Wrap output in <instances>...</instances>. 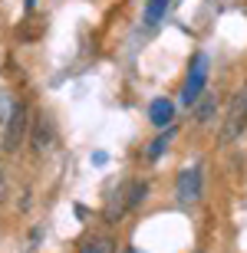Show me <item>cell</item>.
<instances>
[{
	"label": "cell",
	"mask_w": 247,
	"mask_h": 253,
	"mask_svg": "<svg viewBox=\"0 0 247 253\" xmlns=\"http://www.w3.org/2000/svg\"><path fill=\"white\" fill-rule=\"evenodd\" d=\"M145 194H148V184H145V181H125V184H119V188L112 191V197H109V211H105V217L115 224L119 217H125L129 211H135V207L142 204Z\"/></svg>",
	"instance_id": "1"
},
{
	"label": "cell",
	"mask_w": 247,
	"mask_h": 253,
	"mask_svg": "<svg viewBox=\"0 0 247 253\" xmlns=\"http://www.w3.org/2000/svg\"><path fill=\"white\" fill-rule=\"evenodd\" d=\"M244 128H247V89H241V92L231 99L228 112H224V122H221V131H218L221 145H231V141H238Z\"/></svg>",
	"instance_id": "2"
},
{
	"label": "cell",
	"mask_w": 247,
	"mask_h": 253,
	"mask_svg": "<svg viewBox=\"0 0 247 253\" xmlns=\"http://www.w3.org/2000/svg\"><path fill=\"white\" fill-rule=\"evenodd\" d=\"M204 85H208V59H204V53H195V56H191V66H188V76H185L181 102L195 105V102H198V95L204 92Z\"/></svg>",
	"instance_id": "3"
},
{
	"label": "cell",
	"mask_w": 247,
	"mask_h": 253,
	"mask_svg": "<svg viewBox=\"0 0 247 253\" xmlns=\"http://www.w3.org/2000/svg\"><path fill=\"white\" fill-rule=\"evenodd\" d=\"M201 188H204L201 165H191V168L178 171V178H175V197H178L181 204H198L201 201Z\"/></svg>",
	"instance_id": "4"
},
{
	"label": "cell",
	"mask_w": 247,
	"mask_h": 253,
	"mask_svg": "<svg viewBox=\"0 0 247 253\" xmlns=\"http://www.w3.org/2000/svg\"><path fill=\"white\" fill-rule=\"evenodd\" d=\"M27 125H30L27 105L17 102V109H13V119H10V125L3 128V135H0V148H3V151H17L20 145L27 141Z\"/></svg>",
	"instance_id": "5"
},
{
	"label": "cell",
	"mask_w": 247,
	"mask_h": 253,
	"mask_svg": "<svg viewBox=\"0 0 247 253\" xmlns=\"http://www.w3.org/2000/svg\"><path fill=\"white\" fill-rule=\"evenodd\" d=\"M30 145H33V151L37 155H47L53 145H56V135H53V122H49L47 115L40 112L33 115V131H30Z\"/></svg>",
	"instance_id": "6"
},
{
	"label": "cell",
	"mask_w": 247,
	"mask_h": 253,
	"mask_svg": "<svg viewBox=\"0 0 247 253\" xmlns=\"http://www.w3.org/2000/svg\"><path fill=\"white\" fill-rule=\"evenodd\" d=\"M79 253H115V240L102 230H96V234H86L79 240Z\"/></svg>",
	"instance_id": "7"
},
{
	"label": "cell",
	"mask_w": 247,
	"mask_h": 253,
	"mask_svg": "<svg viewBox=\"0 0 247 253\" xmlns=\"http://www.w3.org/2000/svg\"><path fill=\"white\" fill-rule=\"evenodd\" d=\"M171 119H175V105H171V99H155V102L148 105V122H152L155 128H168Z\"/></svg>",
	"instance_id": "8"
},
{
	"label": "cell",
	"mask_w": 247,
	"mask_h": 253,
	"mask_svg": "<svg viewBox=\"0 0 247 253\" xmlns=\"http://www.w3.org/2000/svg\"><path fill=\"white\" fill-rule=\"evenodd\" d=\"M13 109H17V99H13L7 89H0V135H3V128H7L10 119H13Z\"/></svg>",
	"instance_id": "9"
},
{
	"label": "cell",
	"mask_w": 247,
	"mask_h": 253,
	"mask_svg": "<svg viewBox=\"0 0 247 253\" xmlns=\"http://www.w3.org/2000/svg\"><path fill=\"white\" fill-rule=\"evenodd\" d=\"M211 115H214V95L201 92L198 95V109H195V119H198V122H208Z\"/></svg>",
	"instance_id": "10"
},
{
	"label": "cell",
	"mask_w": 247,
	"mask_h": 253,
	"mask_svg": "<svg viewBox=\"0 0 247 253\" xmlns=\"http://www.w3.org/2000/svg\"><path fill=\"white\" fill-rule=\"evenodd\" d=\"M162 17H165V0H148V7H145V23L155 27Z\"/></svg>",
	"instance_id": "11"
},
{
	"label": "cell",
	"mask_w": 247,
	"mask_h": 253,
	"mask_svg": "<svg viewBox=\"0 0 247 253\" xmlns=\"http://www.w3.org/2000/svg\"><path fill=\"white\" fill-rule=\"evenodd\" d=\"M168 141H171V131H165V135H158V138L148 145V161H155L158 155H162L165 148H168Z\"/></svg>",
	"instance_id": "12"
},
{
	"label": "cell",
	"mask_w": 247,
	"mask_h": 253,
	"mask_svg": "<svg viewBox=\"0 0 247 253\" xmlns=\"http://www.w3.org/2000/svg\"><path fill=\"white\" fill-rule=\"evenodd\" d=\"M3 188H7V181H3V168H0V197H3Z\"/></svg>",
	"instance_id": "13"
},
{
	"label": "cell",
	"mask_w": 247,
	"mask_h": 253,
	"mask_svg": "<svg viewBox=\"0 0 247 253\" xmlns=\"http://www.w3.org/2000/svg\"><path fill=\"white\" fill-rule=\"evenodd\" d=\"M33 3H37V0H27V10H33Z\"/></svg>",
	"instance_id": "14"
},
{
	"label": "cell",
	"mask_w": 247,
	"mask_h": 253,
	"mask_svg": "<svg viewBox=\"0 0 247 253\" xmlns=\"http://www.w3.org/2000/svg\"><path fill=\"white\" fill-rule=\"evenodd\" d=\"M125 253H139V250H132V247H129V250H125Z\"/></svg>",
	"instance_id": "15"
}]
</instances>
